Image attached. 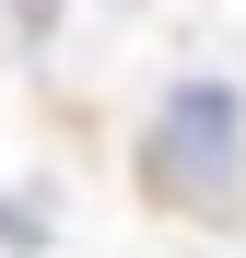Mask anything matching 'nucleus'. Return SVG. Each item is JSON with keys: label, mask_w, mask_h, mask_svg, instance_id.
<instances>
[{"label": "nucleus", "mask_w": 246, "mask_h": 258, "mask_svg": "<svg viewBox=\"0 0 246 258\" xmlns=\"http://www.w3.org/2000/svg\"><path fill=\"white\" fill-rule=\"evenodd\" d=\"M141 188L164 211H223L246 200V106L223 82H176V94L152 106V141H141Z\"/></svg>", "instance_id": "nucleus-1"}, {"label": "nucleus", "mask_w": 246, "mask_h": 258, "mask_svg": "<svg viewBox=\"0 0 246 258\" xmlns=\"http://www.w3.org/2000/svg\"><path fill=\"white\" fill-rule=\"evenodd\" d=\"M0 12H12V35H24V47H47V35H59V12H70V0H0Z\"/></svg>", "instance_id": "nucleus-2"}]
</instances>
